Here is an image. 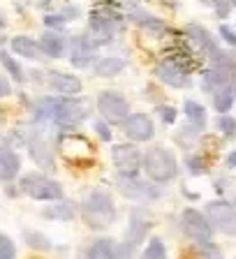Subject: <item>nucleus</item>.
I'll use <instances>...</instances> for the list:
<instances>
[{
  "label": "nucleus",
  "mask_w": 236,
  "mask_h": 259,
  "mask_svg": "<svg viewBox=\"0 0 236 259\" xmlns=\"http://www.w3.org/2000/svg\"><path fill=\"white\" fill-rule=\"evenodd\" d=\"M58 146H60V153L72 162H84L93 155V144L84 135H76V132L60 137Z\"/></svg>",
  "instance_id": "9b49d317"
},
{
  "label": "nucleus",
  "mask_w": 236,
  "mask_h": 259,
  "mask_svg": "<svg viewBox=\"0 0 236 259\" xmlns=\"http://www.w3.org/2000/svg\"><path fill=\"white\" fill-rule=\"evenodd\" d=\"M86 257L88 259H125L121 245L113 238H97V241H93L86 250Z\"/></svg>",
  "instance_id": "6ab92c4d"
},
{
  "label": "nucleus",
  "mask_w": 236,
  "mask_h": 259,
  "mask_svg": "<svg viewBox=\"0 0 236 259\" xmlns=\"http://www.w3.org/2000/svg\"><path fill=\"white\" fill-rule=\"evenodd\" d=\"M97 111L104 118V123L123 125V120L130 116V104L121 93L104 91L97 95Z\"/></svg>",
  "instance_id": "423d86ee"
},
{
  "label": "nucleus",
  "mask_w": 236,
  "mask_h": 259,
  "mask_svg": "<svg viewBox=\"0 0 236 259\" xmlns=\"http://www.w3.org/2000/svg\"><path fill=\"white\" fill-rule=\"evenodd\" d=\"M100 47V42H97L95 37H91V35H79V37H74L70 42V58L74 65H79V67H84V65H88L93 60V54H95V49Z\"/></svg>",
  "instance_id": "2eb2a0df"
},
{
  "label": "nucleus",
  "mask_w": 236,
  "mask_h": 259,
  "mask_svg": "<svg viewBox=\"0 0 236 259\" xmlns=\"http://www.w3.org/2000/svg\"><path fill=\"white\" fill-rule=\"evenodd\" d=\"M148 229H150V222L146 220V218H141L139 213H132V218H130V227H128V236H125V243L121 245L125 259L132 257V252L137 250V245H141V241L146 238V232H148Z\"/></svg>",
  "instance_id": "ddd939ff"
},
{
  "label": "nucleus",
  "mask_w": 236,
  "mask_h": 259,
  "mask_svg": "<svg viewBox=\"0 0 236 259\" xmlns=\"http://www.w3.org/2000/svg\"><path fill=\"white\" fill-rule=\"evenodd\" d=\"M19 188L23 194H28L30 199L37 201H60L63 199V188L60 183H56L54 178L44 176L40 171H30L26 176H21L19 181Z\"/></svg>",
  "instance_id": "20e7f679"
},
{
  "label": "nucleus",
  "mask_w": 236,
  "mask_h": 259,
  "mask_svg": "<svg viewBox=\"0 0 236 259\" xmlns=\"http://www.w3.org/2000/svg\"><path fill=\"white\" fill-rule=\"evenodd\" d=\"M95 132L100 135V139H102V141L111 139V130H109V125L104 123V120H97V123H95Z\"/></svg>",
  "instance_id": "ea45409f"
},
{
  "label": "nucleus",
  "mask_w": 236,
  "mask_h": 259,
  "mask_svg": "<svg viewBox=\"0 0 236 259\" xmlns=\"http://www.w3.org/2000/svg\"><path fill=\"white\" fill-rule=\"evenodd\" d=\"M183 111H185V116H188L190 125H192L194 130H204L206 127V109L199 102L188 100V102L183 104Z\"/></svg>",
  "instance_id": "c85d7f7f"
},
{
  "label": "nucleus",
  "mask_w": 236,
  "mask_h": 259,
  "mask_svg": "<svg viewBox=\"0 0 236 259\" xmlns=\"http://www.w3.org/2000/svg\"><path fill=\"white\" fill-rule=\"evenodd\" d=\"M81 218L91 229H107L116 220V204H113L111 194L104 190H91V192L81 199Z\"/></svg>",
  "instance_id": "f257e3e1"
},
{
  "label": "nucleus",
  "mask_w": 236,
  "mask_h": 259,
  "mask_svg": "<svg viewBox=\"0 0 236 259\" xmlns=\"http://www.w3.org/2000/svg\"><path fill=\"white\" fill-rule=\"evenodd\" d=\"M227 167H234L236 169V151H231L229 155H227Z\"/></svg>",
  "instance_id": "37998d69"
},
{
  "label": "nucleus",
  "mask_w": 236,
  "mask_h": 259,
  "mask_svg": "<svg viewBox=\"0 0 236 259\" xmlns=\"http://www.w3.org/2000/svg\"><path fill=\"white\" fill-rule=\"evenodd\" d=\"M123 132L132 141H150L155 135V123L146 113H130L123 120Z\"/></svg>",
  "instance_id": "f8f14e48"
},
{
  "label": "nucleus",
  "mask_w": 236,
  "mask_h": 259,
  "mask_svg": "<svg viewBox=\"0 0 236 259\" xmlns=\"http://www.w3.org/2000/svg\"><path fill=\"white\" fill-rule=\"evenodd\" d=\"M12 93V86L7 83V79L3 74H0V97H7Z\"/></svg>",
  "instance_id": "79ce46f5"
},
{
  "label": "nucleus",
  "mask_w": 236,
  "mask_h": 259,
  "mask_svg": "<svg viewBox=\"0 0 236 259\" xmlns=\"http://www.w3.org/2000/svg\"><path fill=\"white\" fill-rule=\"evenodd\" d=\"M125 67V60L123 58H116V56H104V58H97L95 60V74L97 76H116L118 72H123Z\"/></svg>",
  "instance_id": "cd10ccee"
},
{
  "label": "nucleus",
  "mask_w": 236,
  "mask_h": 259,
  "mask_svg": "<svg viewBox=\"0 0 236 259\" xmlns=\"http://www.w3.org/2000/svg\"><path fill=\"white\" fill-rule=\"evenodd\" d=\"M10 47H12V51H14V54L23 56V58H30V60H42L44 58L40 44L35 42V39H30V37H23V35H21V37L12 39Z\"/></svg>",
  "instance_id": "393cba45"
},
{
  "label": "nucleus",
  "mask_w": 236,
  "mask_h": 259,
  "mask_svg": "<svg viewBox=\"0 0 236 259\" xmlns=\"http://www.w3.org/2000/svg\"><path fill=\"white\" fill-rule=\"evenodd\" d=\"M158 116H160V120L162 123H167V125H174L176 123V109L174 107H158Z\"/></svg>",
  "instance_id": "4c0bfd02"
},
{
  "label": "nucleus",
  "mask_w": 236,
  "mask_h": 259,
  "mask_svg": "<svg viewBox=\"0 0 236 259\" xmlns=\"http://www.w3.org/2000/svg\"><path fill=\"white\" fill-rule=\"evenodd\" d=\"M0 63H3V67H5V70L10 72V74L14 76L16 81H23V70H21V65H19L14 58H12L10 51H0Z\"/></svg>",
  "instance_id": "7c9ffc66"
},
{
  "label": "nucleus",
  "mask_w": 236,
  "mask_h": 259,
  "mask_svg": "<svg viewBox=\"0 0 236 259\" xmlns=\"http://www.w3.org/2000/svg\"><path fill=\"white\" fill-rule=\"evenodd\" d=\"M229 3H231V5H236V0H229Z\"/></svg>",
  "instance_id": "49530a36"
},
{
  "label": "nucleus",
  "mask_w": 236,
  "mask_h": 259,
  "mask_svg": "<svg viewBox=\"0 0 236 259\" xmlns=\"http://www.w3.org/2000/svg\"><path fill=\"white\" fill-rule=\"evenodd\" d=\"M0 28H5V19H3V14H0Z\"/></svg>",
  "instance_id": "a18cd8bd"
},
{
  "label": "nucleus",
  "mask_w": 236,
  "mask_h": 259,
  "mask_svg": "<svg viewBox=\"0 0 236 259\" xmlns=\"http://www.w3.org/2000/svg\"><path fill=\"white\" fill-rule=\"evenodd\" d=\"M181 227L194 243H211L213 227L206 220L204 213H199V210H194V208H185L181 215Z\"/></svg>",
  "instance_id": "6e6552de"
},
{
  "label": "nucleus",
  "mask_w": 236,
  "mask_h": 259,
  "mask_svg": "<svg viewBox=\"0 0 236 259\" xmlns=\"http://www.w3.org/2000/svg\"><path fill=\"white\" fill-rule=\"evenodd\" d=\"M220 37L225 39L227 44H231V47H236V32L231 30L229 26H220Z\"/></svg>",
  "instance_id": "a19ab883"
},
{
  "label": "nucleus",
  "mask_w": 236,
  "mask_h": 259,
  "mask_svg": "<svg viewBox=\"0 0 236 259\" xmlns=\"http://www.w3.org/2000/svg\"><path fill=\"white\" fill-rule=\"evenodd\" d=\"M194 257L197 259H222V252L215 243H197Z\"/></svg>",
  "instance_id": "2f4dec72"
},
{
  "label": "nucleus",
  "mask_w": 236,
  "mask_h": 259,
  "mask_svg": "<svg viewBox=\"0 0 236 259\" xmlns=\"http://www.w3.org/2000/svg\"><path fill=\"white\" fill-rule=\"evenodd\" d=\"M21 169V160L10 146H0V181H14Z\"/></svg>",
  "instance_id": "4be33fe9"
},
{
  "label": "nucleus",
  "mask_w": 236,
  "mask_h": 259,
  "mask_svg": "<svg viewBox=\"0 0 236 259\" xmlns=\"http://www.w3.org/2000/svg\"><path fill=\"white\" fill-rule=\"evenodd\" d=\"M30 157L42 169H54V151H51V146L47 144L44 137L35 135V139L30 141Z\"/></svg>",
  "instance_id": "5701e85b"
},
{
  "label": "nucleus",
  "mask_w": 236,
  "mask_h": 259,
  "mask_svg": "<svg viewBox=\"0 0 236 259\" xmlns=\"http://www.w3.org/2000/svg\"><path fill=\"white\" fill-rule=\"evenodd\" d=\"M0 259H16V248L7 234H0Z\"/></svg>",
  "instance_id": "72a5a7b5"
},
{
  "label": "nucleus",
  "mask_w": 236,
  "mask_h": 259,
  "mask_svg": "<svg viewBox=\"0 0 236 259\" xmlns=\"http://www.w3.org/2000/svg\"><path fill=\"white\" fill-rule=\"evenodd\" d=\"M37 44H40V49H42L44 58H60V56L65 54V39H63V35L56 30L44 32Z\"/></svg>",
  "instance_id": "b1692460"
},
{
  "label": "nucleus",
  "mask_w": 236,
  "mask_h": 259,
  "mask_svg": "<svg viewBox=\"0 0 236 259\" xmlns=\"http://www.w3.org/2000/svg\"><path fill=\"white\" fill-rule=\"evenodd\" d=\"M167 63H172V65H176V67H181L185 74H190V72L194 70L199 65V60H197V56L190 51V49H185V47H172V49H167Z\"/></svg>",
  "instance_id": "aec40b11"
},
{
  "label": "nucleus",
  "mask_w": 236,
  "mask_h": 259,
  "mask_svg": "<svg viewBox=\"0 0 236 259\" xmlns=\"http://www.w3.org/2000/svg\"><path fill=\"white\" fill-rule=\"evenodd\" d=\"M44 83H47L51 91L60 93V95H79L81 93V79L74 74H65L58 70H49L44 72Z\"/></svg>",
  "instance_id": "4468645a"
},
{
  "label": "nucleus",
  "mask_w": 236,
  "mask_h": 259,
  "mask_svg": "<svg viewBox=\"0 0 236 259\" xmlns=\"http://www.w3.org/2000/svg\"><path fill=\"white\" fill-rule=\"evenodd\" d=\"M144 259H167V248H165V243H162V238H158V236L150 238L144 250Z\"/></svg>",
  "instance_id": "c756f323"
},
{
  "label": "nucleus",
  "mask_w": 236,
  "mask_h": 259,
  "mask_svg": "<svg viewBox=\"0 0 236 259\" xmlns=\"http://www.w3.org/2000/svg\"><path fill=\"white\" fill-rule=\"evenodd\" d=\"M42 215L44 218H49V220H63V222H67V220H72V218L76 215V206L72 204V201H54L51 206H47V208L42 210Z\"/></svg>",
  "instance_id": "a878e982"
},
{
  "label": "nucleus",
  "mask_w": 236,
  "mask_h": 259,
  "mask_svg": "<svg viewBox=\"0 0 236 259\" xmlns=\"http://www.w3.org/2000/svg\"><path fill=\"white\" fill-rule=\"evenodd\" d=\"M44 23H47L49 28H54V30L58 32L60 28H63L65 23H67V19H65L63 14H49V16H44Z\"/></svg>",
  "instance_id": "58836bf2"
},
{
  "label": "nucleus",
  "mask_w": 236,
  "mask_h": 259,
  "mask_svg": "<svg viewBox=\"0 0 236 259\" xmlns=\"http://www.w3.org/2000/svg\"><path fill=\"white\" fill-rule=\"evenodd\" d=\"M234 102H236V81L229 83V86L220 88L218 93H213V107L220 116H225V113L234 107Z\"/></svg>",
  "instance_id": "bb28decb"
},
{
  "label": "nucleus",
  "mask_w": 236,
  "mask_h": 259,
  "mask_svg": "<svg viewBox=\"0 0 236 259\" xmlns=\"http://www.w3.org/2000/svg\"><path fill=\"white\" fill-rule=\"evenodd\" d=\"M206 5H211L215 10V14L220 16V19H225V16H229L231 12V3L229 0H204Z\"/></svg>",
  "instance_id": "c9c22d12"
},
{
  "label": "nucleus",
  "mask_w": 236,
  "mask_h": 259,
  "mask_svg": "<svg viewBox=\"0 0 236 259\" xmlns=\"http://www.w3.org/2000/svg\"><path fill=\"white\" fill-rule=\"evenodd\" d=\"M153 72H155V76L162 81V83H167V86H174V88H188L190 86V74H185L181 67L167 63V60L158 63Z\"/></svg>",
  "instance_id": "f3484780"
},
{
  "label": "nucleus",
  "mask_w": 236,
  "mask_h": 259,
  "mask_svg": "<svg viewBox=\"0 0 236 259\" xmlns=\"http://www.w3.org/2000/svg\"><path fill=\"white\" fill-rule=\"evenodd\" d=\"M23 236H26V243L30 245L32 250H51V241H49L44 234H40V232H26Z\"/></svg>",
  "instance_id": "473e14b6"
},
{
  "label": "nucleus",
  "mask_w": 236,
  "mask_h": 259,
  "mask_svg": "<svg viewBox=\"0 0 236 259\" xmlns=\"http://www.w3.org/2000/svg\"><path fill=\"white\" fill-rule=\"evenodd\" d=\"M121 3H128V5H137V0H121Z\"/></svg>",
  "instance_id": "c03bdc74"
},
{
  "label": "nucleus",
  "mask_w": 236,
  "mask_h": 259,
  "mask_svg": "<svg viewBox=\"0 0 236 259\" xmlns=\"http://www.w3.org/2000/svg\"><path fill=\"white\" fill-rule=\"evenodd\" d=\"M185 35H188L192 42H197L199 44V49L204 51L206 56L211 58V63H213L218 56L222 54V49L218 47V42H215L213 37H211V32L206 30V28H202V26H197V23H190L188 28H185Z\"/></svg>",
  "instance_id": "dca6fc26"
},
{
  "label": "nucleus",
  "mask_w": 236,
  "mask_h": 259,
  "mask_svg": "<svg viewBox=\"0 0 236 259\" xmlns=\"http://www.w3.org/2000/svg\"><path fill=\"white\" fill-rule=\"evenodd\" d=\"M188 169H190V174H204L206 169V160L202 155H194V157H188Z\"/></svg>",
  "instance_id": "e433bc0d"
},
{
  "label": "nucleus",
  "mask_w": 236,
  "mask_h": 259,
  "mask_svg": "<svg viewBox=\"0 0 236 259\" xmlns=\"http://www.w3.org/2000/svg\"><path fill=\"white\" fill-rule=\"evenodd\" d=\"M206 220L222 234L236 236V206L227 204V201H211L206 206Z\"/></svg>",
  "instance_id": "0eeeda50"
},
{
  "label": "nucleus",
  "mask_w": 236,
  "mask_h": 259,
  "mask_svg": "<svg viewBox=\"0 0 236 259\" xmlns=\"http://www.w3.org/2000/svg\"><path fill=\"white\" fill-rule=\"evenodd\" d=\"M141 169L153 183H167L178 174V162L169 148L153 146L141 155Z\"/></svg>",
  "instance_id": "f03ea898"
},
{
  "label": "nucleus",
  "mask_w": 236,
  "mask_h": 259,
  "mask_svg": "<svg viewBox=\"0 0 236 259\" xmlns=\"http://www.w3.org/2000/svg\"><path fill=\"white\" fill-rule=\"evenodd\" d=\"M123 26V14L116 10V5L111 3H97L95 10L88 16V30L91 37H95L97 42L102 44L107 39H111Z\"/></svg>",
  "instance_id": "7ed1b4c3"
},
{
  "label": "nucleus",
  "mask_w": 236,
  "mask_h": 259,
  "mask_svg": "<svg viewBox=\"0 0 236 259\" xmlns=\"http://www.w3.org/2000/svg\"><path fill=\"white\" fill-rule=\"evenodd\" d=\"M118 190L123 192V197L134 201H155L160 197V188L155 183H146L137 176H121L118 178Z\"/></svg>",
  "instance_id": "1a4fd4ad"
},
{
  "label": "nucleus",
  "mask_w": 236,
  "mask_h": 259,
  "mask_svg": "<svg viewBox=\"0 0 236 259\" xmlns=\"http://www.w3.org/2000/svg\"><path fill=\"white\" fill-rule=\"evenodd\" d=\"M88 113H91L88 100H84V97H60L51 123H56L58 127H76L88 118Z\"/></svg>",
  "instance_id": "39448f33"
},
{
  "label": "nucleus",
  "mask_w": 236,
  "mask_h": 259,
  "mask_svg": "<svg viewBox=\"0 0 236 259\" xmlns=\"http://www.w3.org/2000/svg\"><path fill=\"white\" fill-rule=\"evenodd\" d=\"M128 19L132 23H137L139 28L150 30V32H165L167 30V23L162 21V19L153 16L150 12H146V10H139V7H132V10L128 12Z\"/></svg>",
  "instance_id": "412c9836"
},
{
  "label": "nucleus",
  "mask_w": 236,
  "mask_h": 259,
  "mask_svg": "<svg viewBox=\"0 0 236 259\" xmlns=\"http://www.w3.org/2000/svg\"><path fill=\"white\" fill-rule=\"evenodd\" d=\"M218 127H220V132L225 137H236V118H231L227 113L218 118Z\"/></svg>",
  "instance_id": "f704fd0d"
},
{
  "label": "nucleus",
  "mask_w": 236,
  "mask_h": 259,
  "mask_svg": "<svg viewBox=\"0 0 236 259\" xmlns=\"http://www.w3.org/2000/svg\"><path fill=\"white\" fill-rule=\"evenodd\" d=\"M234 81H236V72L225 70V67H211V70H206L204 76H202V88H204L206 93H218L220 88L229 86Z\"/></svg>",
  "instance_id": "a211bd4d"
},
{
  "label": "nucleus",
  "mask_w": 236,
  "mask_h": 259,
  "mask_svg": "<svg viewBox=\"0 0 236 259\" xmlns=\"http://www.w3.org/2000/svg\"><path fill=\"white\" fill-rule=\"evenodd\" d=\"M111 157L121 176H137L141 169V153L132 144H116L111 148Z\"/></svg>",
  "instance_id": "9d476101"
}]
</instances>
